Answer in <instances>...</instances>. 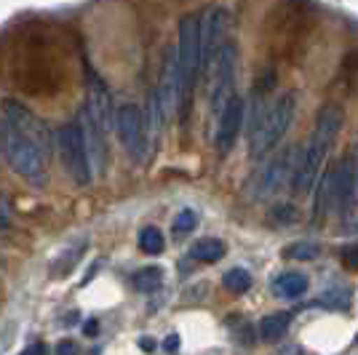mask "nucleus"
Wrapping results in <instances>:
<instances>
[{"label": "nucleus", "instance_id": "16", "mask_svg": "<svg viewBox=\"0 0 358 355\" xmlns=\"http://www.w3.org/2000/svg\"><path fill=\"white\" fill-rule=\"evenodd\" d=\"M136 243H139V252L152 254V256L164 254V249H166L164 233H161L158 227H152V224H148V227H142V230H139V238H136Z\"/></svg>", "mask_w": 358, "mask_h": 355}, {"label": "nucleus", "instance_id": "1", "mask_svg": "<svg viewBox=\"0 0 358 355\" xmlns=\"http://www.w3.org/2000/svg\"><path fill=\"white\" fill-rule=\"evenodd\" d=\"M0 152L16 177L32 187L48 184L51 133L45 123L19 99L0 102Z\"/></svg>", "mask_w": 358, "mask_h": 355}, {"label": "nucleus", "instance_id": "15", "mask_svg": "<svg viewBox=\"0 0 358 355\" xmlns=\"http://www.w3.org/2000/svg\"><path fill=\"white\" fill-rule=\"evenodd\" d=\"M131 286L142 294H150V291H158L164 286V267L150 265V267H139L134 275H131Z\"/></svg>", "mask_w": 358, "mask_h": 355}, {"label": "nucleus", "instance_id": "7", "mask_svg": "<svg viewBox=\"0 0 358 355\" xmlns=\"http://www.w3.org/2000/svg\"><path fill=\"white\" fill-rule=\"evenodd\" d=\"M211 67V83H209V115L211 118H220L227 102L238 94L236 91V78H238V45L236 43H224Z\"/></svg>", "mask_w": 358, "mask_h": 355}, {"label": "nucleus", "instance_id": "30", "mask_svg": "<svg viewBox=\"0 0 358 355\" xmlns=\"http://www.w3.org/2000/svg\"><path fill=\"white\" fill-rule=\"evenodd\" d=\"M139 345H142L145 350H152V347H155V342H152V340H142V342H139Z\"/></svg>", "mask_w": 358, "mask_h": 355}, {"label": "nucleus", "instance_id": "3", "mask_svg": "<svg viewBox=\"0 0 358 355\" xmlns=\"http://www.w3.org/2000/svg\"><path fill=\"white\" fill-rule=\"evenodd\" d=\"M257 94H259V107L254 113L257 118L249 131V158L262 161L268 152L281 145V139L292 129L294 115H297V94L284 91L268 104H265V91H257Z\"/></svg>", "mask_w": 358, "mask_h": 355}, {"label": "nucleus", "instance_id": "20", "mask_svg": "<svg viewBox=\"0 0 358 355\" xmlns=\"http://www.w3.org/2000/svg\"><path fill=\"white\" fill-rule=\"evenodd\" d=\"M195 224H198V214H195L193 208H182L177 214V219L171 224V230H174V236H187V233H193Z\"/></svg>", "mask_w": 358, "mask_h": 355}, {"label": "nucleus", "instance_id": "9", "mask_svg": "<svg viewBox=\"0 0 358 355\" xmlns=\"http://www.w3.org/2000/svg\"><path fill=\"white\" fill-rule=\"evenodd\" d=\"M243 120H246V102H243V96L236 94V96L227 102V107L220 113V118H217L214 150H217L220 158H227L230 150L236 147V142H238V136H241V129H243Z\"/></svg>", "mask_w": 358, "mask_h": 355}, {"label": "nucleus", "instance_id": "8", "mask_svg": "<svg viewBox=\"0 0 358 355\" xmlns=\"http://www.w3.org/2000/svg\"><path fill=\"white\" fill-rule=\"evenodd\" d=\"M297 161H299L297 147H289V150H284V152H278V155L262 168V174H259L257 184H254V198H270V195L278 193L289 179H294Z\"/></svg>", "mask_w": 358, "mask_h": 355}, {"label": "nucleus", "instance_id": "11", "mask_svg": "<svg viewBox=\"0 0 358 355\" xmlns=\"http://www.w3.org/2000/svg\"><path fill=\"white\" fill-rule=\"evenodd\" d=\"M308 289H310V281L299 270H289V273H281L278 278H273V294L281 299H299L305 296Z\"/></svg>", "mask_w": 358, "mask_h": 355}, {"label": "nucleus", "instance_id": "10", "mask_svg": "<svg viewBox=\"0 0 358 355\" xmlns=\"http://www.w3.org/2000/svg\"><path fill=\"white\" fill-rule=\"evenodd\" d=\"M198 16H201V57H203V70H206L217 57V51L224 45L222 35L227 30L230 14L222 6H211Z\"/></svg>", "mask_w": 358, "mask_h": 355}, {"label": "nucleus", "instance_id": "22", "mask_svg": "<svg viewBox=\"0 0 358 355\" xmlns=\"http://www.w3.org/2000/svg\"><path fill=\"white\" fill-rule=\"evenodd\" d=\"M270 219H278V224H292L297 219V211H294L292 203H278L270 211Z\"/></svg>", "mask_w": 358, "mask_h": 355}, {"label": "nucleus", "instance_id": "24", "mask_svg": "<svg viewBox=\"0 0 358 355\" xmlns=\"http://www.w3.org/2000/svg\"><path fill=\"white\" fill-rule=\"evenodd\" d=\"M350 163H353V177H356V201H358V131H356V142H353V152H350Z\"/></svg>", "mask_w": 358, "mask_h": 355}, {"label": "nucleus", "instance_id": "12", "mask_svg": "<svg viewBox=\"0 0 358 355\" xmlns=\"http://www.w3.org/2000/svg\"><path fill=\"white\" fill-rule=\"evenodd\" d=\"M224 254H227V246L220 238H201L190 249V256H193L195 262H201V265H214V262L222 259Z\"/></svg>", "mask_w": 358, "mask_h": 355}, {"label": "nucleus", "instance_id": "21", "mask_svg": "<svg viewBox=\"0 0 358 355\" xmlns=\"http://www.w3.org/2000/svg\"><path fill=\"white\" fill-rule=\"evenodd\" d=\"M340 262H343L345 270L350 273H358V243H348L340 252Z\"/></svg>", "mask_w": 358, "mask_h": 355}, {"label": "nucleus", "instance_id": "17", "mask_svg": "<svg viewBox=\"0 0 358 355\" xmlns=\"http://www.w3.org/2000/svg\"><path fill=\"white\" fill-rule=\"evenodd\" d=\"M252 273L243 270V267H233L222 275V286L230 291V294H246L252 289Z\"/></svg>", "mask_w": 358, "mask_h": 355}, {"label": "nucleus", "instance_id": "5", "mask_svg": "<svg viewBox=\"0 0 358 355\" xmlns=\"http://www.w3.org/2000/svg\"><path fill=\"white\" fill-rule=\"evenodd\" d=\"M57 150H59L62 166L70 174V179L78 187H89L91 182H94V166H91L89 147H86L83 129H80L78 118L64 123L57 131Z\"/></svg>", "mask_w": 358, "mask_h": 355}, {"label": "nucleus", "instance_id": "2", "mask_svg": "<svg viewBox=\"0 0 358 355\" xmlns=\"http://www.w3.org/2000/svg\"><path fill=\"white\" fill-rule=\"evenodd\" d=\"M343 123L345 113L340 104H324L321 107L313 131H310V139H308L305 150L299 152L297 171H294V179H292V187H294L297 195L310 193L318 184L321 168H324L329 152H331L334 142H337V133L343 131Z\"/></svg>", "mask_w": 358, "mask_h": 355}, {"label": "nucleus", "instance_id": "27", "mask_svg": "<svg viewBox=\"0 0 358 355\" xmlns=\"http://www.w3.org/2000/svg\"><path fill=\"white\" fill-rule=\"evenodd\" d=\"M164 347L169 350V353H174V350L179 347V337H177V334H169V337H166V342H164Z\"/></svg>", "mask_w": 358, "mask_h": 355}, {"label": "nucleus", "instance_id": "4", "mask_svg": "<svg viewBox=\"0 0 358 355\" xmlns=\"http://www.w3.org/2000/svg\"><path fill=\"white\" fill-rule=\"evenodd\" d=\"M203 73L201 57V16L187 14L179 22V43H177V78H179V102L177 115L182 123L190 118V107L198 89V78Z\"/></svg>", "mask_w": 358, "mask_h": 355}, {"label": "nucleus", "instance_id": "14", "mask_svg": "<svg viewBox=\"0 0 358 355\" xmlns=\"http://www.w3.org/2000/svg\"><path fill=\"white\" fill-rule=\"evenodd\" d=\"M86 249H89V238H80V240H75L73 246H70V249H64L59 259L54 262V267H51L54 273H51V275H54V278L70 275V273H73V267L80 262V256H83V252H86Z\"/></svg>", "mask_w": 358, "mask_h": 355}, {"label": "nucleus", "instance_id": "25", "mask_svg": "<svg viewBox=\"0 0 358 355\" xmlns=\"http://www.w3.org/2000/svg\"><path fill=\"white\" fill-rule=\"evenodd\" d=\"M8 222H11V214H8L6 201L0 198V233H3V230H8Z\"/></svg>", "mask_w": 358, "mask_h": 355}, {"label": "nucleus", "instance_id": "23", "mask_svg": "<svg viewBox=\"0 0 358 355\" xmlns=\"http://www.w3.org/2000/svg\"><path fill=\"white\" fill-rule=\"evenodd\" d=\"M57 355H78V347H75L73 340H62L57 345Z\"/></svg>", "mask_w": 358, "mask_h": 355}, {"label": "nucleus", "instance_id": "29", "mask_svg": "<svg viewBox=\"0 0 358 355\" xmlns=\"http://www.w3.org/2000/svg\"><path fill=\"white\" fill-rule=\"evenodd\" d=\"M83 328H86V334H89V337H96V321H86Z\"/></svg>", "mask_w": 358, "mask_h": 355}, {"label": "nucleus", "instance_id": "28", "mask_svg": "<svg viewBox=\"0 0 358 355\" xmlns=\"http://www.w3.org/2000/svg\"><path fill=\"white\" fill-rule=\"evenodd\" d=\"M302 350H299V345H286V347H281L275 355H299Z\"/></svg>", "mask_w": 358, "mask_h": 355}, {"label": "nucleus", "instance_id": "6", "mask_svg": "<svg viewBox=\"0 0 358 355\" xmlns=\"http://www.w3.org/2000/svg\"><path fill=\"white\" fill-rule=\"evenodd\" d=\"M115 133H118L120 145L129 152V158L134 163H148L152 155V139H150L148 118L145 110H139L136 104H120L115 110Z\"/></svg>", "mask_w": 358, "mask_h": 355}, {"label": "nucleus", "instance_id": "26", "mask_svg": "<svg viewBox=\"0 0 358 355\" xmlns=\"http://www.w3.org/2000/svg\"><path fill=\"white\" fill-rule=\"evenodd\" d=\"M22 355H48V347H45L43 342H35V345H30Z\"/></svg>", "mask_w": 358, "mask_h": 355}, {"label": "nucleus", "instance_id": "18", "mask_svg": "<svg viewBox=\"0 0 358 355\" xmlns=\"http://www.w3.org/2000/svg\"><path fill=\"white\" fill-rule=\"evenodd\" d=\"M350 299H353V291L337 286V289H327V294L318 299V305H324L329 310H343V307L350 305Z\"/></svg>", "mask_w": 358, "mask_h": 355}, {"label": "nucleus", "instance_id": "19", "mask_svg": "<svg viewBox=\"0 0 358 355\" xmlns=\"http://www.w3.org/2000/svg\"><path fill=\"white\" fill-rule=\"evenodd\" d=\"M321 254V246L318 243H308V240H302V243H292V246H286L284 256L286 259H297V262H310Z\"/></svg>", "mask_w": 358, "mask_h": 355}, {"label": "nucleus", "instance_id": "13", "mask_svg": "<svg viewBox=\"0 0 358 355\" xmlns=\"http://www.w3.org/2000/svg\"><path fill=\"white\" fill-rule=\"evenodd\" d=\"M292 326V312H270L259 321V337L265 342L281 340Z\"/></svg>", "mask_w": 358, "mask_h": 355}]
</instances>
